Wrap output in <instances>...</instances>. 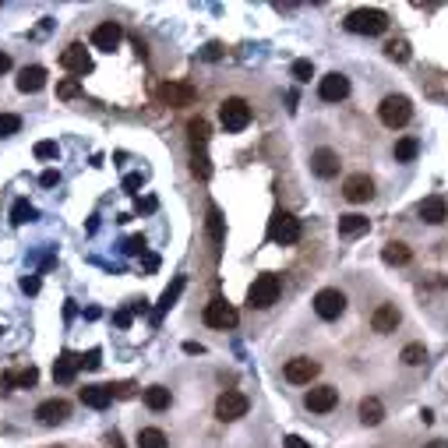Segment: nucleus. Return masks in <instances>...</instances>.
<instances>
[{
  "label": "nucleus",
  "instance_id": "29",
  "mask_svg": "<svg viewBox=\"0 0 448 448\" xmlns=\"http://www.w3.org/2000/svg\"><path fill=\"white\" fill-rule=\"evenodd\" d=\"M138 448H170L166 434L159 427H142L138 431Z\"/></svg>",
  "mask_w": 448,
  "mask_h": 448
},
{
  "label": "nucleus",
  "instance_id": "42",
  "mask_svg": "<svg viewBox=\"0 0 448 448\" xmlns=\"http://www.w3.org/2000/svg\"><path fill=\"white\" fill-rule=\"evenodd\" d=\"M102 353H99V350H89V353H85V357L78 360V363H82V367H89V370H95V367H99V363H102Z\"/></svg>",
  "mask_w": 448,
  "mask_h": 448
},
{
  "label": "nucleus",
  "instance_id": "21",
  "mask_svg": "<svg viewBox=\"0 0 448 448\" xmlns=\"http://www.w3.org/2000/svg\"><path fill=\"white\" fill-rule=\"evenodd\" d=\"M43 85H46V68H39V64L21 68V75H18V89L21 92H39Z\"/></svg>",
  "mask_w": 448,
  "mask_h": 448
},
{
  "label": "nucleus",
  "instance_id": "35",
  "mask_svg": "<svg viewBox=\"0 0 448 448\" xmlns=\"http://www.w3.org/2000/svg\"><path fill=\"white\" fill-rule=\"evenodd\" d=\"M21 131V117L18 113H0V138H11Z\"/></svg>",
  "mask_w": 448,
  "mask_h": 448
},
{
  "label": "nucleus",
  "instance_id": "33",
  "mask_svg": "<svg viewBox=\"0 0 448 448\" xmlns=\"http://www.w3.org/2000/svg\"><path fill=\"white\" fill-rule=\"evenodd\" d=\"M402 363H406V367H420V363H424V360H427V350H424V343H410V346H406V350H402Z\"/></svg>",
  "mask_w": 448,
  "mask_h": 448
},
{
  "label": "nucleus",
  "instance_id": "39",
  "mask_svg": "<svg viewBox=\"0 0 448 448\" xmlns=\"http://www.w3.org/2000/svg\"><path fill=\"white\" fill-rule=\"evenodd\" d=\"M293 78L297 82H311L314 78V64L311 60H293Z\"/></svg>",
  "mask_w": 448,
  "mask_h": 448
},
{
  "label": "nucleus",
  "instance_id": "17",
  "mask_svg": "<svg viewBox=\"0 0 448 448\" xmlns=\"http://www.w3.org/2000/svg\"><path fill=\"white\" fill-rule=\"evenodd\" d=\"M417 212H420V219H424V223L438 226V223H445V219H448V201L442 198V194H431V198H424V201H420V208H417Z\"/></svg>",
  "mask_w": 448,
  "mask_h": 448
},
{
  "label": "nucleus",
  "instance_id": "8",
  "mask_svg": "<svg viewBox=\"0 0 448 448\" xmlns=\"http://www.w3.org/2000/svg\"><path fill=\"white\" fill-rule=\"evenodd\" d=\"M318 360H311V357H293V360H286V367H282V374H286V381L289 385H311L314 378H318Z\"/></svg>",
  "mask_w": 448,
  "mask_h": 448
},
{
  "label": "nucleus",
  "instance_id": "11",
  "mask_svg": "<svg viewBox=\"0 0 448 448\" xmlns=\"http://www.w3.org/2000/svg\"><path fill=\"white\" fill-rule=\"evenodd\" d=\"M60 68H64V71H71V75H89V71H92L89 50H85L82 43H71V46L60 53Z\"/></svg>",
  "mask_w": 448,
  "mask_h": 448
},
{
  "label": "nucleus",
  "instance_id": "47",
  "mask_svg": "<svg viewBox=\"0 0 448 448\" xmlns=\"http://www.w3.org/2000/svg\"><path fill=\"white\" fill-rule=\"evenodd\" d=\"M21 289H25V293H36V289H39V279H21Z\"/></svg>",
  "mask_w": 448,
  "mask_h": 448
},
{
  "label": "nucleus",
  "instance_id": "10",
  "mask_svg": "<svg viewBox=\"0 0 448 448\" xmlns=\"http://www.w3.org/2000/svg\"><path fill=\"white\" fill-rule=\"evenodd\" d=\"M304 406H307L311 413H332V410L339 406V392H336L332 385H318V388H311V392L304 395Z\"/></svg>",
  "mask_w": 448,
  "mask_h": 448
},
{
  "label": "nucleus",
  "instance_id": "44",
  "mask_svg": "<svg viewBox=\"0 0 448 448\" xmlns=\"http://www.w3.org/2000/svg\"><path fill=\"white\" fill-rule=\"evenodd\" d=\"M110 392L124 399V395H131V392H134V385H110Z\"/></svg>",
  "mask_w": 448,
  "mask_h": 448
},
{
  "label": "nucleus",
  "instance_id": "53",
  "mask_svg": "<svg viewBox=\"0 0 448 448\" xmlns=\"http://www.w3.org/2000/svg\"><path fill=\"white\" fill-rule=\"evenodd\" d=\"M53 448H64V445H53Z\"/></svg>",
  "mask_w": 448,
  "mask_h": 448
},
{
  "label": "nucleus",
  "instance_id": "27",
  "mask_svg": "<svg viewBox=\"0 0 448 448\" xmlns=\"http://www.w3.org/2000/svg\"><path fill=\"white\" fill-rule=\"evenodd\" d=\"M78 367H82V363H78V357H71V353H60V360H57V367H53V378L68 385V381H75Z\"/></svg>",
  "mask_w": 448,
  "mask_h": 448
},
{
  "label": "nucleus",
  "instance_id": "6",
  "mask_svg": "<svg viewBox=\"0 0 448 448\" xmlns=\"http://www.w3.org/2000/svg\"><path fill=\"white\" fill-rule=\"evenodd\" d=\"M247 395L244 392H233V388H226L219 399H215V417L223 420V424H230V420H240V417H247Z\"/></svg>",
  "mask_w": 448,
  "mask_h": 448
},
{
  "label": "nucleus",
  "instance_id": "50",
  "mask_svg": "<svg viewBox=\"0 0 448 448\" xmlns=\"http://www.w3.org/2000/svg\"><path fill=\"white\" fill-rule=\"evenodd\" d=\"M183 353H205V346H198V343H183Z\"/></svg>",
  "mask_w": 448,
  "mask_h": 448
},
{
  "label": "nucleus",
  "instance_id": "19",
  "mask_svg": "<svg viewBox=\"0 0 448 448\" xmlns=\"http://www.w3.org/2000/svg\"><path fill=\"white\" fill-rule=\"evenodd\" d=\"M159 99H163L166 106H191V102H194V89L183 85V82H166V85L159 89Z\"/></svg>",
  "mask_w": 448,
  "mask_h": 448
},
{
  "label": "nucleus",
  "instance_id": "49",
  "mask_svg": "<svg viewBox=\"0 0 448 448\" xmlns=\"http://www.w3.org/2000/svg\"><path fill=\"white\" fill-rule=\"evenodd\" d=\"M138 208H142V212H152V208H156V198H145V201H138Z\"/></svg>",
  "mask_w": 448,
  "mask_h": 448
},
{
  "label": "nucleus",
  "instance_id": "18",
  "mask_svg": "<svg viewBox=\"0 0 448 448\" xmlns=\"http://www.w3.org/2000/svg\"><path fill=\"white\" fill-rule=\"evenodd\" d=\"M311 170H314L321 180H332L339 174V156H336L332 149H318V152L311 156Z\"/></svg>",
  "mask_w": 448,
  "mask_h": 448
},
{
  "label": "nucleus",
  "instance_id": "25",
  "mask_svg": "<svg viewBox=\"0 0 448 448\" xmlns=\"http://www.w3.org/2000/svg\"><path fill=\"white\" fill-rule=\"evenodd\" d=\"M187 134H191V145H194V152H205V142H208V120H205V117H194V120H187Z\"/></svg>",
  "mask_w": 448,
  "mask_h": 448
},
{
  "label": "nucleus",
  "instance_id": "45",
  "mask_svg": "<svg viewBox=\"0 0 448 448\" xmlns=\"http://www.w3.org/2000/svg\"><path fill=\"white\" fill-rule=\"evenodd\" d=\"M124 187H127V191H138V187H142V177H138V174L124 177Z\"/></svg>",
  "mask_w": 448,
  "mask_h": 448
},
{
  "label": "nucleus",
  "instance_id": "3",
  "mask_svg": "<svg viewBox=\"0 0 448 448\" xmlns=\"http://www.w3.org/2000/svg\"><path fill=\"white\" fill-rule=\"evenodd\" d=\"M279 289H282L279 275L265 272V275H258V279L251 282V289H247V304L258 307V311H265V307H272V304L279 300Z\"/></svg>",
  "mask_w": 448,
  "mask_h": 448
},
{
  "label": "nucleus",
  "instance_id": "12",
  "mask_svg": "<svg viewBox=\"0 0 448 448\" xmlns=\"http://www.w3.org/2000/svg\"><path fill=\"white\" fill-rule=\"evenodd\" d=\"M318 95H321L325 102H343V99L350 95V78H346V75H339V71L325 75V78L318 82Z\"/></svg>",
  "mask_w": 448,
  "mask_h": 448
},
{
  "label": "nucleus",
  "instance_id": "13",
  "mask_svg": "<svg viewBox=\"0 0 448 448\" xmlns=\"http://www.w3.org/2000/svg\"><path fill=\"white\" fill-rule=\"evenodd\" d=\"M343 194H346V201L363 205V201H370V198H374V180L367 177V174H353V177L343 180Z\"/></svg>",
  "mask_w": 448,
  "mask_h": 448
},
{
  "label": "nucleus",
  "instance_id": "14",
  "mask_svg": "<svg viewBox=\"0 0 448 448\" xmlns=\"http://www.w3.org/2000/svg\"><path fill=\"white\" fill-rule=\"evenodd\" d=\"M120 39H124V32H120L117 21H102V25H95V32H92V46H95V50H106V53H113V50L120 46Z\"/></svg>",
  "mask_w": 448,
  "mask_h": 448
},
{
  "label": "nucleus",
  "instance_id": "43",
  "mask_svg": "<svg viewBox=\"0 0 448 448\" xmlns=\"http://www.w3.org/2000/svg\"><path fill=\"white\" fill-rule=\"evenodd\" d=\"M57 180H60V174H57V170H46V174L39 177V183H43V187H53Z\"/></svg>",
  "mask_w": 448,
  "mask_h": 448
},
{
  "label": "nucleus",
  "instance_id": "2",
  "mask_svg": "<svg viewBox=\"0 0 448 448\" xmlns=\"http://www.w3.org/2000/svg\"><path fill=\"white\" fill-rule=\"evenodd\" d=\"M378 117H381V124L385 127H406L410 120H413V102L406 99V95H385L381 99V106H378Z\"/></svg>",
  "mask_w": 448,
  "mask_h": 448
},
{
  "label": "nucleus",
  "instance_id": "51",
  "mask_svg": "<svg viewBox=\"0 0 448 448\" xmlns=\"http://www.w3.org/2000/svg\"><path fill=\"white\" fill-rule=\"evenodd\" d=\"M11 71V57L7 53H0V75H7Z\"/></svg>",
  "mask_w": 448,
  "mask_h": 448
},
{
  "label": "nucleus",
  "instance_id": "15",
  "mask_svg": "<svg viewBox=\"0 0 448 448\" xmlns=\"http://www.w3.org/2000/svg\"><path fill=\"white\" fill-rule=\"evenodd\" d=\"M399 321H402V314H399V307H395V304H381V307L370 314V329H374L378 336L395 332V329H399Z\"/></svg>",
  "mask_w": 448,
  "mask_h": 448
},
{
  "label": "nucleus",
  "instance_id": "7",
  "mask_svg": "<svg viewBox=\"0 0 448 448\" xmlns=\"http://www.w3.org/2000/svg\"><path fill=\"white\" fill-rule=\"evenodd\" d=\"M237 321H240V314H237V307L233 304H226V300H212L208 307H205V325H212V329H237Z\"/></svg>",
  "mask_w": 448,
  "mask_h": 448
},
{
  "label": "nucleus",
  "instance_id": "23",
  "mask_svg": "<svg viewBox=\"0 0 448 448\" xmlns=\"http://www.w3.org/2000/svg\"><path fill=\"white\" fill-rule=\"evenodd\" d=\"M410 258H413V251L406 244H399V240H392V244L381 247V262L385 265H410Z\"/></svg>",
  "mask_w": 448,
  "mask_h": 448
},
{
  "label": "nucleus",
  "instance_id": "32",
  "mask_svg": "<svg viewBox=\"0 0 448 448\" xmlns=\"http://www.w3.org/2000/svg\"><path fill=\"white\" fill-rule=\"evenodd\" d=\"M385 57H388V60H399V64L410 60V43H406V39H388V43H385Z\"/></svg>",
  "mask_w": 448,
  "mask_h": 448
},
{
  "label": "nucleus",
  "instance_id": "4",
  "mask_svg": "<svg viewBox=\"0 0 448 448\" xmlns=\"http://www.w3.org/2000/svg\"><path fill=\"white\" fill-rule=\"evenodd\" d=\"M219 120H223V127L226 131H244L247 124H251V106H247V99H226L223 106H219Z\"/></svg>",
  "mask_w": 448,
  "mask_h": 448
},
{
  "label": "nucleus",
  "instance_id": "40",
  "mask_svg": "<svg viewBox=\"0 0 448 448\" xmlns=\"http://www.w3.org/2000/svg\"><path fill=\"white\" fill-rule=\"evenodd\" d=\"M36 159H57V142H39L36 145Z\"/></svg>",
  "mask_w": 448,
  "mask_h": 448
},
{
  "label": "nucleus",
  "instance_id": "26",
  "mask_svg": "<svg viewBox=\"0 0 448 448\" xmlns=\"http://www.w3.org/2000/svg\"><path fill=\"white\" fill-rule=\"evenodd\" d=\"M145 406H149V410H156V413L170 410V388H163V385L145 388Z\"/></svg>",
  "mask_w": 448,
  "mask_h": 448
},
{
  "label": "nucleus",
  "instance_id": "48",
  "mask_svg": "<svg viewBox=\"0 0 448 448\" xmlns=\"http://www.w3.org/2000/svg\"><path fill=\"white\" fill-rule=\"evenodd\" d=\"M117 325L127 329V325H131V311H120V314H117Z\"/></svg>",
  "mask_w": 448,
  "mask_h": 448
},
{
  "label": "nucleus",
  "instance_id": "30",
  "mask_svg": "<svg viewBox=\"0 0 448 448\" xmlns=\"http://www.w3.org/2000/svg\"><path fill=\"white\" fill-rule=\"evenodd\" d=\"M420 152V142L417 138H399L395 142V163H413Z\"/></svg>",
  "mask_w": 448,
  "mask_h": 448
},
{
  "label": "nucleus",
  "instance_id": "38",
  "mask_svg": "<svg viewBox=\"0 0 448 448\" xmlns=\"http://www.w3.org/2000/svg\"><path fill=\"white\" fill-rule=\"evenodd\" d=\"M57 95H60V99H78V95H82V85H78V78H64V82L57 85Z\"/></svg>",
  "mask_w": 448,
  "mask_h": 448
},
{
  "label": "nucleus",
  "instance_id": "24",
  "mask_svg": "<svg viewBox=\"0 0 448 448\" xmlns=\"http://www.w3.org/2000/svg\"><path fill=\"white\" fill-rule=\"evenodd\" d=\"M360 420H363L367 427H378V424L385 420V406H381V399L367 395V399L360 402Z\"/></svg>",
  "mask_w": 448,
  "mask_h": 448
},
{
  "label": "nucleus",
  "instance_id": "36",
  "mask_svg": "<svg viewBox=\"0 0 448 448\" xmlns=\"http://www.w3.org/2000/svg\"><path fill=\"white\" fill-rule=\"evenodd\" d=\"M191 170H194V177H198V180H208V177H212V163H208V156H205V152H194Z\"/></svg>",
  "mask_w": 448,
  "mask_h": 448
},
{
  "label": "nucleus",
  "instance_id": "28",
  "mask_svg": "<svg viewBox=\"0 0 448 448\" xmlns=\"http://www.w3.org/2000/svg\"><path fill=\"white\" fill-rule=\"evenodd\" d=\"M36 381H39V370H36V367H25V370H14V374L4 378L7 388H32Z\"/></svg>",
  "mask_w": 448,
  "mask_h": 448
},
{
  "label": "nucleus",
  "instance_id": "1",
  "mask_svg": "<svg viewBox=\"0 0 448 448\" xmlns=\"http://www.w3.org/2000/svg\"><path fill=\"white\" fill-rule=\"evenodd\" d=\"M346 28L357 36H381L388 28V14L378 7H360L353 14H346Z\"/></svg>",
  "mask_w": 448,
  "mask_h": 448
},
{
  "label": "nucleus",
  "instance_id": "41",
  "mask_svg": "<svg viewBox=\"0 0 448 448\" xmlns=\"http://www.w3.org/2000/svg\"><path fill=\"white\" fill-rule=\"evenodd\" d=\"M124 251H127V255H145V237H131Z\"/></svg>",
  "mask_w": 448,
  "mask_h": 448
},
{
  "label": "nucleus",
  "instance_id": "22",
  "mask_svg": "<svg viewBox=\"0 0 448 448\" xmlns=\"http://www.w3.org/2000/svg\"><path fill=\"white\" fill-rule=\"evenodd\" d=\"M370 230V223L357 215V212H350V215H339V237H346V240H353V237H363Z\"/></svg>",
  "mask_w": 448,
  "mask_h": 448
},
{
  "label": "nucleus",
  "instance_id": "5",
  "mask_svg": "<svg viewBox=\"0 0 448 448\" xmlns=\"http://www.w3.org/2000/svg\"><path fill=\"white\" fill-rule=\"evenodd\" d=\"M269 240L275 244H297L300 240V219L289 215V212H272V223H269Z\"/></svg>",
  "mask_w": 448,
  "mask_h": 448
},
{
  "label": "nucleus",
  "instance_id": "16",
  "mask_svg": "<svg viewBox=\"0 0 448 448\" xmlns=\"http://www.w3.org/2000/svg\"><path fill=\"white\" fill-rule=\"evenodd\" d=\"M36 417L43 420V424H64L68 417H71V402L68 399H46V402H39V410H36Z\"/></svg>",
  "mask_w": 448,
  "mask_h": 448
},
{
  "label": "nucleus",
  "instance_id": "52",
  "mask_svg": "<svg viewBox=\"0 0 448 448\" xmlns=\"http://www.w3.org/2000/svg\"><path fill=\"white\" fill-rule=\"evenodd\" d=\"M424 448H448V442H427Z\"/></svg>",
  "mask_w": 448,
  "mask_h": 448
},
{
  "label": "nucleus",
  "instance_id": "46",
  "mask_svg": "<svg viewBox=\"0 0 448 448\" xmlns=\"http://www.w3.org/2000/svg\"><path fill=\"white\" fill-rule=\"evenodd\" d=\"M286 448H311V445H307L304 438H297V434H289V438H286Z\"/></svg>",
  "mask_w": 448,
  "mask_h": 448
},
{
  "label": "nucleus",
  "instance_id": "9",
  "mask_svg": "<svg viewBox=\"0 0 448 448\" xmlns=\"http://www.w3.org/2000/svg\"><path fill=\"white\" fill-rule=\"evenodd\" d=\"M314 311H318V318L336 321V318L346 311V297H343L339 289H321V293L314 297Z\"/></svg>",
  "mask_w": 448,
  "mask_h": 448
},
{
  "label": "nucleus",
  "instance_id": "34",
  "mask_svg": "<svg viewBox=\"0 0 448 448\" xmlns=\"http://www.w3.org/2000/svg\"><path fill=\"white\" fill-rule=\"evenodd\" d=\"M180 289H183V275H177V279H174V286H166V293H163V300H159V314H163V311H170V307L177 304ZM159 314H156V318H159Z\"/></svg>",
  "mask_w": 448,
  "mask_h": 448
},
{
  "label": "nucleus",
  "instance_id": "31",
  "mask_svg": "<svg viewBox=\"0 0 448 448\" xmlns=\"http://www.w3.org/2000/svg\"><path fill=\"white\" fill-rule=\"evenodd\" d=\"M32 219H36V205H28V198H18L14 208H11V223H14V226H25V223H32Z\"/></svg>",
  "mask_w": 448,
  "mask_h": 448
},
{
  "label": "nucleus",
  "instance_id": "37",
  "mask_svg": "<svg viewBox=\"0 0 448 448\" xmlns=\"http://www.w3.org/2000/svg\"><path fill=\"white\" fill-rule=\"evenodd\" d=\"M208 233H212V240H215V244H223V215H219V208H215V205L208 208Z\"/></svg>",
  "mask_w": 448,
  "mask_h": 448
},
{
  "label": "nucleus",
  "instance_id": "20",
  "mask_svg": "<svg viewBox=\"0 0 448 448\" xmlns=\"http://www.w3.org/2000/svg\"><path fill=\"white\" fill-rule=\"evenodd\" d=\"M82 402L89 410H106L113 402V392H110V385H85L82 388Z\"/></svg>",
  "mask_w": 448,
  "mask_h": 448
}]
</instances>
